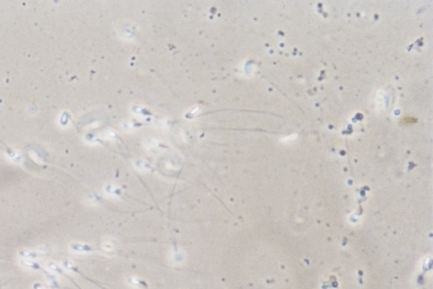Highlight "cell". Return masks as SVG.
<instances>
[]
</instances>
